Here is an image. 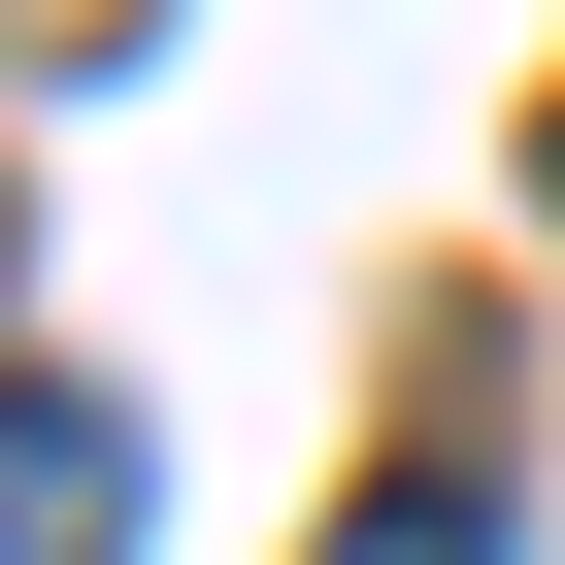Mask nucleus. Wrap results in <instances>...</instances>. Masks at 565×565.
I'll return each instance as SVG.
<instances>
[{
  "mask_svg": "<svg viewBox=\"0 0 565 565\" xmlns=\"http://www.w3.org/2000/svg\"><path fill=\"white\" fill-rule=\"evenodd\" d=\"M333 565H499V466H366V499H333Z\"/></svg>",
  "mask_w": 565,
  "mask_h": 565,
  "instance_id": "2",
  "label": "nucleus"
},
{
  "mask_svg": "<svg viewBox=\"0 0 565 565\" xmlns=\"http://www.w3.org/2000/svg\"><path fill=\"white\" fill-rule=\"evenodd\" d=\"M0 565H134V399H0Z\"/></svg>",
  "mask_w": 565,
  "mask_h": 565,
  "instance_id": "1",
  "label": "nucleus"
}]
</instances>
